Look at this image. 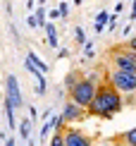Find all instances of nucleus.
Here are the masks:
<instances>
[{
  "label": "nucleus",
  "instance_id": "nucleus-5",
  "mask_svg": "<svg viewBox=\"0 0 136 146\" xmlns=\"http://www.w3.org/2000/svg\"><path fill=\"white\" fill-rule=\"evenodd\" d=\"M62 137H65V146H93L91 137H86L81 129H74V127L65 129Z\"/></svg>",
  "mask_w": 136,
  "mask_h": 146
},
{
  "label": "nucleus",
  "instance_id": "nucleus-15",
  "mask_svg": "<svg viewBox=\"0 0 136 146\" xmlns=\"http://www.w3.org/2000/svg\"><path fill=\"white\" fill-rule=\"evenodd\" d=\"M36 24H38V27H46V7L36 10Z\"/></svg>",
  "mask_w": 136,
  "mask_h": 146
},
{
  "label": "nucleus",
  "instance_id": "nucleus-3",
  "mask_svg": "<svg viewBox=\"0 0 136 146\" xmlns=\"http://www.w3.org/2000/svg\"><path fill=\"white\" fill-rule=\"evenodd\" d=\"M96 89H98V84H93L91 79L84 77L81 82L69 91V101L77 103L79 108H84V110H86V108L91 106V101H93V96H96Z\"/></svg>",
  "mask_w": 136,
  "mask_h": 146
},
{
  "label": "nucleus",
  "instance_id": "nucleus-22",
  "mask_svg": "<svg viewBox=\"0 0 136 146\" xmlns=\"http://www.w3.org/2000/svg\"><path fill=\"white\" fill-rule=\"evenodd\" d=\"M69 55V50H67V48H62V50H57V58H67Z\"/></svg>",
  "mask_w": 136,
  "mask_h": 146
},
{
  "label": "nucleus",
  "instance_id": "nucleus-12",
  "mask_svg": "<svg viewBox=\"0 0 136 146\" xmlns=\"http://www.w3.org/2000/svg\"><path fill=\"white\" fill-rule=\"evenodd\" d=\"M110 22V17H108V12H98V15H96V31L98 34H103V27H105V24H108Z\"/></svg>",
  "mask_w": 136,
  "mask_h": 146
},
{
  "label": "nucleus",
  "instance_id": "nucleus-9",
  "mask_svg": "<svg viewBox=\"0 0 136 146\" xmlns=\"http://www.w3.org/2000/svg\"><path fill=\"white\" fill-rule=\"evenodd\" d=\"M81 79H84V74H81V72H79V70H74V72H69V74L65 77V89H67V91H72V89L77 86L79 82H81Z\"/></svg>",
  "mask_w": 136,
  "mask_h": 146
},
{
  "label": "nucleus",
  "instance_id": "nucleus-24",
  "mask_svg": "<svg viewBox=\"0 0 136 146\" xmlns=\"http://www.w3.org/2000/svg\"><path fill=\"white\" fill-rule=\"evenodd\" d=\"M5 146H15V139H7V141H5Z\"/></svg>",
  "mask_w": 136,
  "mask_h": 146
},
{
  "label": "nucleus",
  "instance_id": "nucleus-25",
  "mask_svg": "<svg viewBox=\"0 0 136 146\" xmlns=\"http://www.w3.org/2000/svg\"><path fill=\"white\" fill-rule=\"evenodd\" d=\"M74 5H81V0H74Z\"/></svg>",
  "mask_w": 136,
  "mask_h": 146
},
{
  "label": "nucleus",
  "instance_id": "nucleus-14",
  "mask_svg": "<svg viewBox=\"0 0 136 146\" xmlns=\"http://www.w3.org/2000/svg\"><path fill=\"white\" fill-rule=\"evenodd\" d=\"M5 117H7V127H17L15 122V108H12V103L5 98Z\"/></svg>",
  "mask_w": 136,
  "mask_h": 146
},
{
  "label": "nucleus",
  "instance_id": "nucleus-16",
  "mask_svg": "<svg viewBox=\"0 0 136 146\" xmlns=\"http://www.w3.org/2000/svg\"><path fill=\"white\" fill-rule=\"evenodd\" d=\"M50 146H65V137H62V132H55V134H53Z\"/></svg>",
  "mask_w": 136,
  "mask_h": 146
},
{
  "label": "nucleus",
  "instance_id": "nucleus-4",
  "mask_svg": "<svg viewBox=\"0 0 136 146\" xmlns=\"http://www.w3.org/2000/svg\"><path fill=\"white\" fill-rule=\"evenodd\" d=\"M108 84L112 86L115 91H119L122 96H131L136 94V74H129V72H112L108 77Z\"/></svg>",
  "mask_w": 136,
  "mask_h": 146
},
{
  "label": "nucleus",
  "instance_id": "nucleus-19",
  "mask_svg": "<svg viewBox=\"0 0 136 146\" xmlns=\"http://www.w3.org/2000/svg\"><path fill=\"white\" fill-rule=\"evenodd\" d=\"M74 36H77V41H79V43H84V41H86V36H84V29H81V27H77Z\"/></svg>",
  "mask_w": 136,
  "mask_h": 146
},
{
  "label": "nucleus",
  "instance_id": "nucleus-2",
  "mask_svg": "<svg viewBox=\"0 0 136 146\" xmlns=\"http://www.w3.org/2000/svg\"><path fill=\"white\" fill-rule=\"evenodd\" d=\"M110 62L115 65L117 72L136 74V53H131L127 46H115L112 50H110Z\"/></svg>",
  "mask_w": 136,
  "mask_h": 146
},
{
  "label": "nucleus",
  "instance_id": "nucleus-7",
  "mask_svg": "<svg viewBox=\"0 0 136 146\" xmlns=\"http://www.w3.org/2000/svg\"><path fill=\"white\" fill-rule=\"evenodd\" d=\"M86 113L84 108H79L77 103H65V110H62V115H60V117H62V122H74V120H81V117H86Z\"/></svg>",
  "mask_w": 136,
  "mask_h": 146
},
{
  "label": "nucleus",
  "instance_id": "nucleus-18",
  "mask_svg": "<svg viewBox=\"0 0 136 146\" xmlns=\"http://www.w3.org/2000/svg\"><path fill=\"white\" fill-rule=\"evenodd\" d=\"M57 15L67 19V15H69V5H67V3H60V10H57Z\"/></svg>",
  "mask_w": 136,
  "mask_h": 146
},
{
  "label": "nucleus",
  "instance_id": "nucleus-23",
  "mask_svg": "<svg viewBox=\"0 0 136 146\" xmlns=\"http://www.w3.org/2000/svg\"><path fill=\"white\" fill-rule=\"evenodd\" d=\"M136 19V0H134V10H131V22Z\"/></svg>",
  "mask_w": 136,
  "mask_h": 146
},
{
  "label": "nucleus",
  "instance_id": "nucleus-13",
  "mask_svg": "<svg viewBox=\"0 0 136 146\" xmlns=\"http://www.w3.org/2000/svg\"><path fill=\"white\" fill-rule=\"evenodd\" d=\"M29 134H31V120L24 117V120H19V137L29 141Z\"/></svg>",
  "mask_w": 136,
  "mask_h": 146
},
{
  "label": "nucleus",
  "instance_id": "nucleus-21",
  "mask_svg": "<svg viewBox=\"0 0 136 146\" xmlns=\"http://www.w3.org/2000/svg\"><path fill=\"white\" fill-rule=\"evenodd\" d=\"M26 24H29L31 29H36V27H38V24H36V17H29V19H26Z\"/></svg>",
  "mask_w": 136,
  "mask_h": 146
},
{
  "label": "nucleus",
  "instance_id": "nucleus-11",
  "mask_svg": "<svg viewBox=\"0 0 136 146\" xmlns=\"http://www.w3.org/2000/svg\"><path fill=\"white\" fill-rule=\"evenodd\" d=\"M46 34H48V46L57 48V31H55V24H46Z\"/></svg>",
  "mask_w": 136,
  "mask_h": 146
},
{
  "label": "nucleus",
  "instance_id": "nucleus-6",
  "mask_svg": "<svg viewBox=\"0 0 136 146\" xmlns=\"http://www.w3.org/2000/svg\"><path fill=\"white\" fill-rule=\"evenodd\" d=\"M7 101L12 103V108H24V98H22V91H19V84H17V77L15 74H7Z\"/></svg>",
  "mask_w": 136,
  "mask_h": 146
},
{
  "label": "nucleus",
  "instance_id": "nucleus-17",
  "mask_svg": "<svg viewBox=\"0 0 136 146\" xmlns=\"http://www.w3.org/2000/svg\"><path fill=\"white\" fill-rule=\"evenodd\" d=\"M50 127H53V125L48 122V120H43V129H41V141H43V144H46V137H48V132H50Z\"/></svg>",
  "mask_w": 136,
  "mask_h": 146
},
{
  "label": "nucleus",
  "instance_id": "nucleus-8",
  "mask_svg": "<svg viewBox=\"0 0 136 146\" xmlns=\"http://www.w3.org/2000/svg\"><path fill=\"white\" fill-rule=\"evenodd\" d=\"M115 144H124V146H136V127L134 129H127L124 134L115 137Z\"/></svg>",
  "mask_w": 136,
  "mask_h": 146
},
{
  "label": "nucleus",
  "instance_id": "nucleus-26",
  "mask_svg": "<svg viewBox=\"0 0 136 146\" xmlns=\"http://www.w3.org/2000/svg\"><path fill=\"white\" fill-rule=\"evenodd\" d=\"M115 146H124V144H115Z\"/></svg>",
  "mask_w": 136,
  "mask_h": 146
},
{
  "label": "nucleus",
  "instance_id": "nucleus-1",
  "mask_svg": "<svg viewBox=\"0 0 136 146\" xmlns=\"http://www.w3.org/2000/svg\"><path fill=\"white\" fill-rule=\"evenodd\" d=\"M122 103L124 101H122L119 91H115L108 82H103V84H98L96 96H93V101H91V106L86 108V113L96 115V117H103V120H112L115 115L122 110Z\"/></svg>",
  "mask_w": 136,
  "mask_h": 146
},
{
  "label": "nucleus",
  "instance_id": "nucleus-27",
  "mask_svg": "<svg viewBox=\"0 0 136 146\" xmlns=\"http://www.w3.org/2000/svg\"><path fill=\"white\" fill-rule=\"evenodd\" d=\"M29 146H34V144H29Z\"/></svg>",
  "mask_w": 136,
  "mask_h": 146
},
{
  "label": "nucleus",
  "instance_id": "nucleus-20",
  "mask_svg": "<svg viewBox=\"0 0 136 146\" xmlns=\"http://www.w3.org/2000/svg\"><path fill=\"white\" fill-rule=\"evenodd\" d=\"M127 48H129L131 53H136V36H134V38H129V41H127Z\"/></svg>",
  "mask_w": 136,
  "mask_h": 146
},
{
  "label": "nucleus",
  "instance_id": "nucleus-10",
  "mask_svg": "<svg viewBox=\"0 0 136 146\" xmlns=\"http://www.w3.org/2000/svg\"><path fill=\"white\" fill-rule=\"evenodd\" d=\"M26 60H29V62H31L34 67H36V70L41 72V74H46V72H48V65L43 62V60H41L38 55H36V53H26Z\"/></svg>",
  "mask_w": 136,
  "mask_h": 146
}]
</instances>
